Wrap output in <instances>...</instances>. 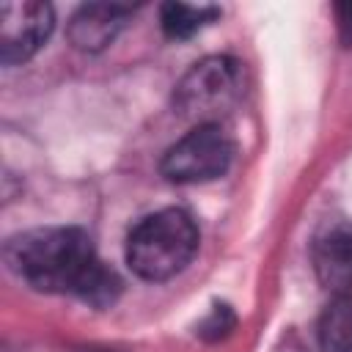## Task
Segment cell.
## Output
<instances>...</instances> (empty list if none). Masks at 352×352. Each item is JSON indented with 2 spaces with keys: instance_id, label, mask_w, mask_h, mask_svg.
Masks as SVG:
<instances>
[{
  "instance_id": "cell-10",
  "label": "cell",
  "mask_w": 352,
  "mask_h": 352,
  "mask_svg": "<svg viewBox=\"0 0 352 352\" xmlns=\"http://www.w3.org/2000/svg\"><path fill=\"white\" fill-rule=\"evenodd\" d=\"M231 327H234V314H231L226 305H217V308L212 311V316L201 324V336H204V338H223Z\"/></svg>"
},
{
  "instance_id": "cell-5",
  "label": "cell",
  "mask_w": 352,
  "mask_h": 352,
  "mask_svg": "<svg viewBox=\"0 0 352 352\" xmlns=\"http://www.w3.org/2000/svg\"><path fill=\"white\" fill-rule=\"evenodd\" d=\"M55 14L41 0H6L0 3V60L6 66L30 60L50 38Z\"/></svg>"
},
{
  "instance_id": "cell-1",
  "label": "cell",
  "mask_w": 352,
  "mask_h": 352,
  "mask_svg": "<svg viewBox=\"0 0 352 352\" xmlns=\"http://www.w3.org/2000/svg\"><path fill=\"white\" fill-rule=\"evenodd\" d=\"M6 261L16 278L38 292L74 294L91 305H107L118 294V278L107 270L91 236L74 226H50L16 234L6 242Z\"/></svg>"
},
{
  "instance_id": "cell-4",
  "label": "cell",
  "mask_w": 352,
  "mask_h": 352,
  "mask_svg": "<svg viewBox=\"0 0 352 352\" xmlns=\"http://www.w3.org/2000/svg\"><path fill=\"white\" fill-rule=\"evenodd\" d=\"M231 160L234 140L228 138V132L220 124H198L165 151L160 170L168 182L198 184L223 176Z\"/></svg>"
},
{
  "instance_id": "cell-9",
  "label": "cell",
  "mask_w": 352,
  "mask_h": 352,
  "mask_svg": "<svg viewBox=\"0 0 352 352\" xmlns=\"http://www.w3.org/2000/svg\"><path fill=\"white\" fill-rule=\"evenodd\" d=\"M220 14L217 6H192V3H165L160 11V25L168 38H190L204 25Z\"/></svg>"
},
{
  "instance_id": "cell-7",
  "label": "cell",
  "mask_w": 352,
  "mask_h": 352,
  "mask_svg": "<svg viewBox=\"0 0 352 352\" xmlns=\"http://www.w3.org/2000/svg\"><path fill=\"white\" fill-rule=\"evenodd\" d=\"M129 14H132V6H124V3L80 6L69 22V38L82 52H99L118 36V30L126 25Z\"/></svg>"
},
{
  "instance_id": "cell-6",
  "label": "cell",
  "mask_w": 352,
  "mask_h": 352,
  "mask_svg": "<svg viewBox=\"0 0 352 352\" xmlns=\"http://www.w3.org/2000/svg\"><path fill=\"white\" fill-rule=\"evenodd\" d=\"M314 270L319 283L333 294H352V228L327 226L314 239Z\"/></svg>"
},
{
  "instance_id": "cell-8",
  "label": "cell",
  "mask_w": 352,
  "mask_h": 352,
  "mask_svg": "<svg viewBox=\"0 0 352 352\" xmlns=\"http://www.w3.org/2000/svg\"><path fill=\"white\" fill-rule=\"evenodd\" d=\"M322 352H352V294L333 297L316 324Z\"/></svg>"
},
{
  "instance_id": "cell-2",
  "label": "cell",
  "mask_w": 352,
  "mask_h": 352,
  "mask_svg": "<svg viewBox=\"0 0 352 352\" xmlns=\"http://www.w3.org/2000/svg\"><path fill=\"white\" fill-rule=\"evenodd\" d=\"M198 239L190 212L179 206L151 212L126 236V264L143 280H168L192 261Z\"/></svg>"
},
{
  "instance_id": "cell-11",
  "label": "cell",
  "mask_w": 352,
  "mask_h": 352,
  "mask_svg": "<svg viewBox=\"0 0 352 352\" xmlns=\"http://www.w3.org/2000/svg\"><path fill=\"white\" fill-rule=\"evenodd\" d=\"M336 22H338V36L349 47L352 44V3L336 6Z\"/></svg>"
},
{
  "instance_id": "cell-12",
  "label": "cell",
  "mask_w": 352,
  "mask_h": 352,
  "mask_svg": "<svg viewBox=\"0 0 352 352\" xmlns=\"http://www.w3.org/2000/svg\"><path fill=\"white\" fill-rule=\"evenodd\" d=\"M82 352H107V349H82Z\"/></svg>"
},
{
  "instance_id": "cell-3",
  "label": "cell",
  "mask_w": 352,
  "mask_h": 352,
  "mask_svg": "<svg viewBox=\"0 0 352 352\" xmlns=\"http://www.w3.org/2000/svg\"><path fill=\"white\" fill-rule=\"evenodd\" d=\"M242 94V69L228 55H209L176 82L173 107L198 124H220Z\"/></svg>"
}]
</instances>
